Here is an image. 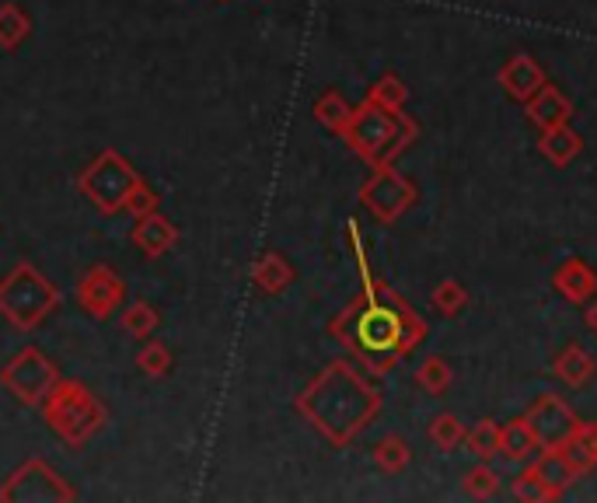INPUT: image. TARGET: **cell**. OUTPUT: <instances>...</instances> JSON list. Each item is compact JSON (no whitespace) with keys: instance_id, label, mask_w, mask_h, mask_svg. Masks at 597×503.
I'll use <instances>...</instances> for the list:
<instances>
[{"instance_id":"d590c367","label":"cell","mask_w":597,"mask_h":503,"mask_svg":"<svg viewBox=\"0 0 597 503\" xmlns=\"http://www.w3.org/2000/svg\"><path fill=\"white\" fill-rule=\"evenodd\" d=\"M220 4H231V0H220Z\"/></svg>"},{"instance_id":"1f68e13d","label":"cell","mask_w":597,"mask_h":503,"mask_svg":"<svg viewBox=\"0 0 597 503\" xmlns=\"http://www.w3.org/2000/svg\"><path fill=\"white\" fill-rule=\"evenodd\" d=\"M430 305L444 315V318H455L468 308V290L458 280H444L434 294H430Z\"/></svg>"},{"instance_id":"83f0119b","label":"cell","mask_w":597,"mask_h":503,"mask_svg":"<svg viewBox=\"0 0 597 503\" xmlns=\"http://www.w3.org/2000/svg\"><path fill=\"white\" fill-rule=\"evenodd\" d=\"M465 447H468L479 462L496 458V455H500V423L479 420V423L465 434Z\"/></svg>"},{"instance_id":"2e32d148","label":"cell","mask_w":597,"mask_h":503,"mask_svg":"<svg viewBox=\"0 0 597 503\" xmlns=\"http://www.w3.org/2000/svg\"><path fill=\"white\" fill-rule=\"evenodd\" d=\"M553 374L566 388H584L594 382L597 374V361L590 357V349L580 346V343H566L559 354L553 357Z\"/></svg>"},{"instance_id":"f546056e","label":"cell","mask_w":597,"mask_h":503,"mask_svg":"<svg viewBox=\"0 0 597 503\" xmlns=\"http://www.w3.org/2000/svg\"><path fill=\"white\" fill-rule=\"evenodd\" d=\"M133 364H137L140 374H147V377H168V374H171V364H176V357H171V349H168L165 343L147 339V343L137 349V361H133Z\"/></svg>"},{"instance_id":"484cf974","label":"cell","mask_w":597,"mask_h":503,"mask_svg":"<svg viewBox=\"0 0 597 503\" xmlns=\"http://www.w3.org/2000/svg\"><path fill=\"white\" fill-rule=\"evenodd\" d=\"M32 36V18L18 4H0V49L14 53V49Z\"/></svg>"},{"instance_id":"ba28073f","label":"cell","mask_w":597,"mask_h":503,"mask_svg":"<svg viewBox=\"0 0 597 503\" xmlns=\"http://www.w3.org/2000/svg\"><path fill=\"white\" fill-rule=\"evenodd\" d=\"M60 367L49 361L39 346H24L18 349V354L0 367V385H4L21 406H42V398L49 395V388H53L60 382Z\"/></svg>"},{"instance_id":"5b68a950","label":"cell","mask_w":597,"mask_h":503,"mask_svg":"<svg viewBox=\"0 0 597 503\" xmlns=\"http://www.w3.org/2000/svg\"><path fill=\"white\" fill-rule=\"evenodd\" d=\"M53 312H60V287L39 266L14 263L0 276V318L18 333H36Z\"/></svg>"},{"instance_id":"d6986e66","label":"cell","mask_w":597,"mask_h":503,"mask_svg":"<svg viewBox=\"0 0 597 503\" xmlns=\"http://www.w3.org/2000/svg\"><path fill=\"white\" fill-rule=\"evenodd\" d=\"M535 469H538V475L545 480V486H549V493L556 500L580 480V472L569 465V458L563 455V451H541V458L535 462Z\"/></svg>"},{"instance_id":"9a60e30c","label":"cell","mask_w":597,"mask_h":503,"mask_svg":"<svg viewBox=\"0 0 597 503\" xmlns=\"http://www.w3.org/2000/svg\"><path fill=\"white\" fill-rule=\"evenodd\" d=\"M553 287L563 300L569 305H587V300L597 294V269L590 263H584L580 256H569L556 266L553 273Z\"/></svg>"},{"instance_id":"8992f818","label":"cell","mask_w":597,"mask_h":503,"mask_svg":"<svg viewBox=\"0 0 597 503\" xmlns=\"http://www.w3.org/2000/svg\"><path fill=\"white\" fill-rule=\"evenodd\" d=\"M147 186L143 175L133 168V161L127 155H119V150H102L81 175H78V189L88 204L106 214V217H116V214H127L130 199Z\"/></svg>"},{"instance_id":"30bf717a","label":"cell","mask_w":597,"mask_h":503,"mask_svg":"<svg viewBox=\"0 0 597 503\" xmlns=\"http://www.w3.org/2000/svg\"><path fill=\"white\" fill-rule=\"evenodd\" d=\"M127 280H122V273L112 269L109 263H94L81 273L78 287H73V297H78V308L94 318V322H106L112 318L116 312H122L127 305Z\"/></svg>"},{"instance_id":"4dcf8cb0","label":"cell","mask_w":597,"mask_h":503,"mask_svg":"<svg viewBox=\"0 0 597 503\" xmlns=\"http://www.w3.org/2000/svg\"><path fill=\"white\" fill-rule=\"evenodd\" d=\"M514 496L517 500H525V503H545V500H556L553 493H549V486H545V480L538 475V469H535V462H528L525 469L517 472V480H514Z\"/></svg>"},{"instance_id":"5bb4252c","label":"cell","mask_w":597,"mask_h":503,"mask_svg":"<svg viewBox=\"0 0 597 503\" xmlns=\"http://www.w3.org/2000/svg\"><path fill=\"white\" fill-rule=\"evenodd\" d=\"M525 116H528V122L531 126H538V134L541 130H553V126H566L569 119L577 116V109H574V102L563 95V88H556V85H549L545 81L528 102H525Z\"/></svg>"},{"instance_id":"d4e9b609","label":"cell","mask_w":597,"mask_h":503,"mask_svg":"<svg viewBox=\"0 0 597 503\" xmlns=\"http://www.w3.org/2000/svg\"><path fill=\"white\" fill-rule=\"evenodd\" d=\"M367 102H375L388 112H402L409 102V85L398 73H381V78L367 88Z\"/></svg>"},{"instance_id":"3957f363","label":"cell","mask_w":597,"mask_h":503,"mask_svg":"<svg viewBox=\"0 0 597 503\" xmlns=\"http://www.w3.org/2000/svg\"><path fill=\"white\" fill-rule=\"evenodd\" d=\"M339 137L360 161H367L370 168H381V165H395V158L406 155V150L416 144L419 122L412 116H406V109L388 112L364 98L360 106H354V116Z\"/></svg>"},{"instance_id":"d6a6232c","label":"cell","mask_w":597,"mask_h":503,"mask_svg":"<svg viewBox=\"0 0 597 503\" xmlns=\"http://www.w3.org/2000/svg\"><path fill=\"white\" fill-rule=\"evenodd\" d=\"M465 493L476 496V500H489V496L500 493V475L492 472L489 462L471 465V469L465 472Z\"/></svg>"},{"instance_id":"4fadbf2b","label":"cell","mask_w":597,"mask_h":503,"mask_svg":"<svg viewBox=\"0 0 597 503\" xmlns=\"http://www.w3.org/2000/svg\"><path fill=\"white\" fill-rule=\"evenodd\" d=\"M496 81H500V88L514 98V102L525 106L528 98H531L545 81H549V78H545V67H541L531 53H517V57H510V60L500 67Z\"/></svg>"},{"instance_id":"9c48e42d","label":"cell","mask_w":597,"mask_h":503,"mask_svg":"<svg viewBox=\"0 0 597 503\" xmlns=\"http://www.w3.org/2000/svg\"><path fill=\"white\" fill-rule=\"evenodd\" d=\"M73 500H78V490L42 458L21 462L4 480V486H0V503H73Z\"/></svg>"},{"instance_id":"836d02e7","label":"cell","mask_w":597,"mask_h":503,"mask_svg":"<svg viewBox=\"0 0 597 503\" xmlns=\"http://www.w3.org/2000/svg\"><path fill=\"white\" fill-rule=\"evenodd\" d=\"M155 210H161V196H158L151 186H143V189L130 199V207H127V214H133V217L155 214Z\"/></svg>"},{"instance_id":"7402d4cb","label":"cell","mask_w":597,"mask_h":503,"mask_svg":"<svg viewBox=\"0 0 597 503\" xmlns=\"http://www.w3.org/2000/svg\"><path fill=\"white\" fill-rule=\"evenodd\" d=\"M119 325H122V333L133 339H151L161 325V312L151 305V300H133V305L119 312Z\"/></svg>"},{"instance_id":"52a82bcc","label":"cell","mask_w":597,"mask_h":503,"mask_svg":"<svg viewBox=\"0 0 597 503\" xmlns=\"http://www.w3.org/2000/svg\"><path fill=\"white\" fill-rule=\"evenodd\" d=\"M357 199L378 224H395L398 217H406L416 207L419 189L409 175H402L395 165H381V168H370Z\"/></svg>"},{"instance_id":"ffe728a7","label":"cell","mask_w":597,"mask_h":503,"mask_svg":"<svg viewBox=\"0 0 597 503\" xmlns=\"http://www.w3.org/2000/svg\"><path fill=\"white\" fill-rule=\"evenodd\" d=\"M563 455L569 458V465H574L580 475L597 469V423L594 420H580L574 437H569V444L563 447Z\"/></svg>"},{"instance_id":"6da1fadb","label":"cell","mask_w":597,"mask_h":503,"mask_svg":"<svg viewBox=\"0 0 597 503\" xmlns=\"http://www.w3.org/2000/svg\"><path fill=\"white\" fill-rule=\"evenodd\" d=\"M346 245H350L357 259L360 294L342 312H336V318L326 329L360 367L381 377V374H391L406 357H412V349L427 339V322L419 318V312L402 294L391 290L381 276L370 269L367 248L360 238V224L354 217L346 220Z\"/></svg>"},{"instance_id":"f1b7e54d","label":"cell","mask_w":597,"mask_h":503,"mask_svg":"<svg viewBox=\"0 0 597 503\" xmlns=\"http://www.w3.org/2000/svg\"><path fill=\"white\" fill-rule=\"evenodd\" d=\"M465 423L455 416V413H437L434 420H430V426H427V437H430V444L437 447V451H455V447H461L465 444Z\"/></svg>"},{"instance_id":"4316f807","label":"cell","mask_w":597,"mask_h":503,"mask_svg":"<svg viewBox=\"0 0 597 503\" xmlns=\"http://www.w3.org/2000/svg\"><path fill=\"white\" fill-rule=\"evenodd\" d=\"M416 385L427 395H444L447 388L455 385V367L447 364L444 357H427L416 367Z\"/></svg>"},{"instance_id":"7c38bea8","label":"cell","mask_w":597,"mask_h":503,"mask_svg":"<svg viewBox=\"0 0 597 503\" xmlns=\"http://www.w3.org/2000/svg\"><path fill=\"white\" fill-rule=\"evenodd\" d=\"M130 241L140 248V256L161 259V256H168V251L179 245V228L161 210H155V214L137 217L133 231H130Z\"/></svg>"},{"instance_id":"cb8c5ba5","label":"cell","mask_w":597,"mask_h":503,"mask_svg":"<svg viewBox=\"0 0 597 503\" xmlns=\"http://www.w3.org/2000/svg\"><path fill=\"white\" fill-rule=\"evenodd\" d=\"M370 458H375V465L388 475H398V472H406L409 462H412V447L406 437H398V434H388L381 437L375 447H370Z\"/></svg>"},{"instance_id":"e0dca14e","label":"cell","mask_w":597,"mask_h":503,"mask_svg":"<svg viewBox=\"0 0 597 503\" xmlns=\"http://www.w3.org/2000/svg\"><path fill=\"white\" fill-rule=\"evenodd\" d=\"M248 276H252V284H256L259 294L280 297L297 280V269L287 263V256H280V251H262Z\"/></svg>"},{"instance_id":"44dd1931","label":"cell","mask_w":597,"mask_h":503,"mask_svg":"<svg viewBox=\"0 0 597 503\" xmlns=\"http://www.w3.org/2000/svg\"><path fill=\"white\" fill-rule=\"evenodd\" d=\"M535 451H538V444H535V434H531V426L525 423V416H517V420L500 426V455L507 462H514V465L528 462Z\"/></svg>"},{"instance_id":"277c9868","label":"cell","mask_w":597,"mask_h":503,"mask_svg":"<svg viewBox=\"0 0 597 503\" xmlns=\"http://www.w3.org/2000/svg\"><path fill=\"white\" fill-rule=\"evenodd\" d=\"M39 410H42V420L49 431H53L70 451H81L84 444H91L109 423L106 402L98 398L84 382H78V377H60V382L49 388V395L42 398Z\"/></svg>"},{"instance_id":"8fae6325","label":"cell","mask_w":597,"mask_h":503,"mask_svg":"<svg viewBox=\"0 0 597 503\" xmlns=\"http://www.w3.org/2000/svg\"><path fill=\"white\" fill-rule=\"evenodd\" d=\"M525 423L531 426L538 451H563L580 426V416L574 413V406H569L563 395L545 392L525 410Z\"/></svg>"},{"instance_id":"7a4b0ae2","label":"cell","mask_w":597,"mask_h":503,"mask_svg":"<svg viewBox=\"0 0 597 503\" xmlns=\"http://www.w3.org/2000/svg\"><path fill=\"white\" fill-rule=\"evenodd\" d=\"M293 410L332 447H350L381 416L385 398L354 361H329L293 398Z\"/></svg>"},{"instance_id":"e575fe53","label":"cell","mask_w":597,"mask_h":503,"mask_svg":"<svg viewBox=\"0 0 597 503\" xmlns=\"http://www.w3.org/2000/svg\"><path fill=\"white\" fill-rule=\"evenodd\" d=\"M584 325H587V329L597 336V294L587 300V305H584Z\"/></svg>"},{"instance_id":"603a6c76","label":"cell","mask_w":597,"mask_h":503,"mask_svg":"<svg viewBox=\"0 0 597 503\" xmlns=\"http://www.w3.org/2000/svg\"><path fill=\"white\" fill-rule=\"evenodd\" d=\"M311 116H315V122L318 126H326L329 134H342L346 130V122H350V116H354V106L346 102V98L332 88V91H326V95H318V102L311 106Z\"/></svg>"},{"instance_id":"ac0fdd59","label":"cell","mask_w":597,"mask_h":503,"mask_svg":"<svg viewBox=\"0 0 597 503\" xmlns=\"http://www.w3.org/2000/svg\"><path fill=\"white\" fill-rule=\"evenodd\" d=\"M538 150L545 161H553L556 168H566L580 158L584 150V137L574 130V126H553V130H541V140H538Z\"/></svg>"}]
</instances>
